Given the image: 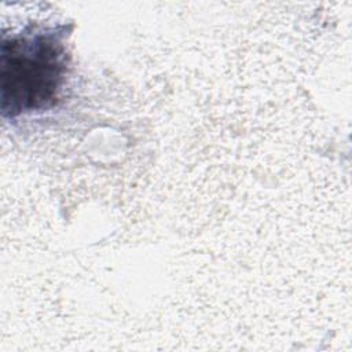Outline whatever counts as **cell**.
Instances as JSON below:
<instances>
[{
    "instance_id": "6da1fadb",
    "label": "cell",
    "mask_w": 352,
    "mask_h": 352,
    "mask_svg": "<svg viewBox=\"0 0 352 352\" xmlns=\"http://www.w3.org/2000/svg\"><path fill=\"white\" fill-rule=\"evenodd\" d=\"M65 73V50L52 33L4 40L1 107L11 117L51 106Z\"/></svg>"
}]
</instances>
